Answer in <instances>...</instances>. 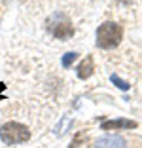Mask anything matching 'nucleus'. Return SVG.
Masks as SVG:
<instances>
[{
	"mask_svg": "<svg viewBox=\"0 0 142 148\" xmlns=\"http://www.w3.org/2000/svg\"><path fill=\"white\" fill-rule=\"evenodd\" d=\"M123 38V29L117 23L106 21L97 29V46L102 49H112Z\"/></svg>",
	"mask_w": 142,
	"mask_h": 148,
	"instance_id": "f257e3e1",
	"label": "nucleus"
},
{
	"mask_svg": "<svg viewBox=\"0 0 142 148\" xmlns=\"http://www.w3.org/2000/svg\"><path fill=\"white\" fill-rule=\"evenodd\" d=\"M0 139L6 144H17V143H25L30 139V131L27 125L19 122H8L0 127Z\"/></svg>",
	"mask_w": 142,
	"mask_h": 148,
	"instance_id": "f03ea898",
	"label": "nucleus"
},
{
	"mask_svg": "<svg viewBox=\"0 0 142 148\" xmlns=\"http://www.w3.org/2000/svg\"><path fill=\"white\" fill-rule=\"evenodd\" d=\"M47 29L55 38H61V40H66L74 34V27H72V21L66 17L65 13H53L51 17L47 19Z\"/></svg>",
	"mask_w": 142,
	"mask_h": 148,
	"instance_id": "7ed1b4c3",
	"label": "nucleus"
},
{
	"mask_svg": "<svg viewBox=\"0 0 142 148\" xmlns=\"http://www.w3.org/2000/svg\"><path fill=\"white\" fill-rule=\"evenodd\" d=\"M102 131H116V129H134L137 122L134 120H127V118H119V120H110V122H102Z\"/></svg>",
	"mask_w": 142,
	"mask_h": 148,
	"instance_id": "20e7f679",
	"label": "nucleus"
},
{
	"mask_svg": "<svg viewBox=\"0 0 142 148\" xmlns=\"http://www.w3.org/2000/svg\"><path fill=\"white\" fill-rule=\"evenodd\" d=\"M95 70V61H93V55H85L82 59V63L78 65V78L82 80H87L93 74Z\"/></svg>",
	"mask_w": 142,
	"mask_h": 148,
	"instance_id": "39448f33",
	"label": "nucleus"
},
{
	"mask_svg": "<svg viewBox=\"0 0 142 148\" xmlns=\"http://www.w3.org/2000/svg\"><path fill=\"white\" fill-rule=\"evenodd\" d=\"M97 148H125V140L121 137H100L95 143Z\"/></svg>",
	"mask_w": 142,
	"mask_h": 148,
	"instance_id": "423d86ee",
	"label": "nucleus"
},
{
	"mask_svg": "<svg viewBox=\"0 0 142 148\" xmlns=\"http://www.w3.org/2000/svg\"><path fill=\"white\" fill-rule=\"evenodd\" d=\"M110 80H112V84L114 86H117L119 87V89H123V91H127V89H129V82H125L123 78H119V76H117V74H112V76H110Z\"/></svg>",
	"mask_w": 142,
	"mask_h": 148,
	"instance_id": "0eeeda50",
	"label": "nucleus"
},
{
	"mask_svg": "<svg viewBox=\"0 0 142 148\" xmlns=\"http://www.w3.org/2000/svg\"><path fill=\"white\" fill-rule=\"evenodd\" d=\"M76 57H78V53H74V51H68V53H65V55H63V59H61V65L68 69V66L74 63V59H76Z\"/></svg>",
	"mask_w": 142,
	"mask_h": 148,
	"instance_id": "6e6552de",
	"label": "nucleus"
},
{
	"mask_svg": "<svg viewBox=\"0 0 142 148\" xmlns=\"http://www.w3.org/2000/svg\"><path fill=\"white\" fill-rule=\"evenodd\" d=\"M80 140H82V135H76V137H74V140H72V144H70V148H76Z\"/></svg>",
	"mask_w": 142,
	"mask_h": 148,
	"instance_id": "1a4fd4ad",
	"label": "nucleus"
},
{
	"mask_svg": "<svg viewBox=\"0 0 142 148\" xmlns=\"http://www.w3.org/2000/svg\"><path fill=\"white\" fill-rule=\"evenodd\" d=\"M4 89H6V84H0V101L4 99V97H2V91H4Z\"/></svg>",
	"mask_w": 142,
	"mask_h": 148,
	"instance_id": "9d476101",
	"label": "nucleus"
}]
</instances>
